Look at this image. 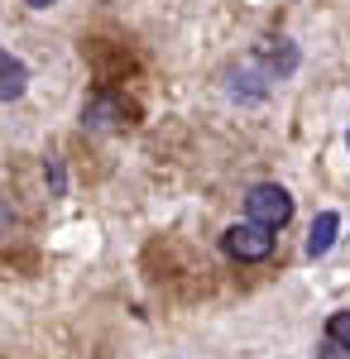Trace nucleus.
I'll return each mask as SVG.
<instances>
[{
    "instance_id": "f257e3e1",
    "label": "nucleus",
    "mask_w": 350,
    "mask_h": 359,
    "mask_svg": "<svg viewBox=\"0 0 350 359\" xmlns=\"http://www.w3.org/2000/svg\"><path fill=\"white\" fill-rule=\"evenodd\" d=\"M221 249L231 254V259H240V264H259V259H269L273 254V230L259 221H245V225H231L226 235H221Z\"/></svg>"
},
{
    "instance_id": "f03ea898",
    "label": "nucleus",
    "mask_w": 350,
    "mask_h": 359,
    "mask_svg": "<svg viewBox=\"0 0 350 359\" xmlns=\"http://www.w3.org/2000/svg\"><path fill=\"white\" fill-rule=\"evenodd\" d=\"M245 211H249V221L278 230V225L293 221V196L283 192L278 182H259V187H249V196H245Z\"/></svg>"
},
{
    "instance_id": "7ed1b4c3",
    "label": "nucleus",
    "mask_w": 350,
    "mask_h": 359,
    "mask_svg": "<svg viewBox=\"0 0 350 359\" xmlns=\"http://www.w3.org/2000/svg\"><path fill=\"white\" fill-rule=\"evenodd\" d=\"M269 82H273V72L259 62V53H249L240 67H231V96L235 101H264L269 96Z\"/></svg>"
},
{
    "instance_id": "20e7f679",
    "label": "nucleus",
    "mask_w": 350,
    "mask_h": 359,
    "mask_svg": "<svg viewBox=\"0 0 350 359\" xmlns=\"http://www.w3.org/2000/svg\"><path fill=\"white\" fill-rule=\"evenodd\" d=\"M254 53H259V62L273 72V82H278V77H288V72L297 67V48L288 43V39H264Z\"/></svg>"
},
{
    "instance_id": "39448f33",
    "label": "nucleus",
    "mask_w": 350,
    "mask_h": 359,
    "mask_svg": "<svg viewBox=\"0 0 350 359\" xmlns=\"http://www.w3.org/2000/svg\"><path fill=\"white\" fill-rule=\"evenodd\" d=\"M25 86H29V67L0 48V101H20Z\"/></svg>"
},
{
    "instance_id": "423d86ee",
    "label": "nucleus",
    "mask_w": 350,
    "mask_h": 359,
    "mask_svg": "<svg viewBox=\"0 0 350 359\" xmlns=\"http://www.w3.org/2000/svg\"><path fill=\"white\" fill-rule=\"evenodd\" d=\"M120 101H115V96H91V101H86V106H82V120H86V125H91V130H115V125H120Z\"/></svg>"
},
{
    "instance_id": "0eeeda50",
    "label": "nucleus",
    "mask_w": 350,
    "mask_h": 359,
    "mask_svg": "<svg viewBox=\"0 0 350 359\" xmlns=\"http://www.w3.org/2000/svg\"><path fill=\"white\" fill-rule=\"evenodd\" d=\"M336 230H341V216H336V211H322V216L312 221V235H307V254L322 259L326 249L336 245Z\"/></svg>"
},
{
    "instance_id": "6e6552de",
    "label": "nucleus",
    "mask_w": 350,
    "mask_h": 359,
    "mask_svg": "<svg viewBox=\"0 0 350 359\" xmlns=\"http://www.w3.org/2000/svg\"><path fill=\"white\" fill-rule=\"evenodd\" d=\"M44 177H48V192H53V196L67 192V172H63V158H48V163H44Z\"/></svg>"
},
{
    "instance_id": "1a4fd4ad",
    "label": "nucleus",
    "mask_w": 350,
    "mask_h": 359,
    "mask_svg": "<svg viewBox=\"0 0 350 359\" xmlns=\"http://www.w3.org/2000/svg\"><path fill=\"white\" fill-rule=\"evenodd\" d=\"M326 335H331V340H341V345H350V311H331Z\"/></svg>"
},
{
    "instance_id": "9d476101",
    "label": "nucleus",
    "mask_w": 350,
    "mask_h": 359,
    "mask_svg": "<svg viewBox=\"0 0 350 359\" xmlns=\"http://www.w3.org/2000/svg\"><path fill=\"white\" fill-rule=\"evenodd\" d=\"M317 359H350V345H341V340L326 335L322 345H317Z\"/></svg>"
},
{
    "instance_id": "9b49d317",
    "label": "nucleus",
    "mask_w": 350,
    "mask_h": 359,
    "mask_svg": "<svg viewBox=\"0 0 350 359\" xmlns=\"http://www.w3.org/2000/svg\"><path fill=\"white\" fill-rule=\"evenodd\" d=\"M10 225H15V211H10V206H5V201H0V235H5V230H10Z\"/></svg>"
},
{
    "instance_id": "f8f14e48",
    "label": "nucleus",
    "mask_w": 350,
    "mask_h": 359,
    "mask_svg": "<svg viewBox=\"0 0 350 359\" xmlns=\"http://www.w3.org/2000/svg\"><path fill=\"white\" fill-rule=\"evenodd\" d=\"M29 5H34V10H48V5H58V0H29Z\"/></svg>"
},
{
    "instance_id": "ddd939ff",
    "label": "nucleus",
    "mask_w": 350,
    "mask_h": 359,
    "mask_svg": "<svg viewBox=\"0 0 350 359\" xmlns=\"http://www.w3.org/2000/svg\"><path fill=\"white\" fill-rule=\"evenodd\" d=\"M346 144H350V135H346Z\"/></svg>"
}]
</instances>
